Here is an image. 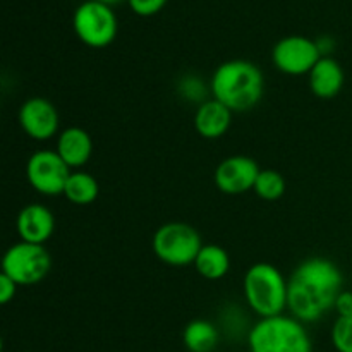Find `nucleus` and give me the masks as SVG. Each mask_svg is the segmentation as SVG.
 I'll list each match as a JSON object with an SVG mask.
<instances>
[{
    "mask_svg": "<svg viewBox=\"0 0 352 352\" xmlns=\"http://www.w3.org/2000/svg\"><path fill=\"white\" fill-rule=\"evenodd\" d=\"M344 275L332 260L306 258L289 277L287 309L302 323L322 320L344 291Z\"/></svg>",
    "mask_w": 352,
    "mask_h": 352,
    "instance_id": "f257e3e1",
    "label": "nucleus"
},
{
    "mask_svg": "<svg viewBox=\"0 0 352 352\" xmlns=\"http://www.w3.org/2000/svg\"><path fill=\"white\" fill-rule=\"evenodd\" d=\"M213 98L232 112L251 110L261 100L265 78L256 64L244 58H234L220 64L210 81Z\"/></svg>",
    "mask_w": 352,
    "mask_h": 352,
    "instance_id": "f03ea898",
    "label": "nucleus"
},
{
    "mask_svg": "<svg viewBox=\"0 0 352 352\" xmlns=\"http://www.w3.org/2000/svg\"><path fill=\"white\" fill-rule=\"evenodd\" d=\"M243 292L251 311L260 318H274L287 309L289 280L275 265L260 261L248 268Z\"/></svg>",
    "mask_w": 352,
    "mask_h": 352,
    "instance_id": "7ed1b4c3",
    "label": "nucleus"
},
{
    "mask_svg": "<svg viewBox=\"0 0 352 352\" xmlns=\"http://www.w3.org/2000/svg\"><path fill=\"white\" fill-rule=\"evenodd\" d=\"M251 352H311V339L305 323L294 316L260 318L248 336Z\"/></svg>",
    "mask_w": 352,
    "mask_h": 352,
    "instance_id": "20e7f679",
    "label": "nucleus"
},
{
    "mask_svg": "<svg viewBox=\"0 0 352 352\" xmlns=\"http://www.w3.org/2000/svg\"><path fill=\"white\" fill-rule=\"evenodd\" d=\"M203 248L201 236L192 226L184 222H167L157 229L151 239V250L162 263L168 267L195 265Z\"/></svg>",
    "mask_w": 352,
    "mask_h": 352,
    "instance_id": "39448f33",
    "label": "nucleus"
},
{
    "mask_svg": "<svg viewBox=\"0 0 352 352\" xmlns=\"http://www.w3.org/2000/svg\"><path fill=\"white\" fill-rule=\"evenodd\" d=\"M52 268V256L41 244L19 241L9 246L2 258V274L17 285H34L43 280Z\"/></svg>",
    "mask_w": 352,
    "mask_h": 352,
    "instance_id": "423d86ee",
    "label": "nucleus"
},
{
    "mask_svg": "<svg viewBox=\"0 0 352 352\" xmlns=\"http://www.w3.org/2000/svg\"><path fill=\"white\" fill-rule=\"evenodd\" d=\"M74 33L86 47L105 48L117 36V17L112 7L88 0L76 9L72 17Z\"/></svg>",
    "mask_w": 352,
    "mask_h": 352,
    "instance_id": "0eeeda50",
    "label": "nucleus"
},
{
    "mask_svg": "<svg viewBox=\"0 0 352 352\" xmlns=\"http://www.w3.org/2000/svg\"><path fill=\"white\" fill-rule=\"evenodd\" d=\"M71 168L55 150H40L26 164V179L31 188L43 196L64 195Z\"/></svg>",
    "mask_w": 352,
    "mask_h": 352,
    "instance_id": "6e6552de",
    "label": "nucleus"
},
{
    "mask_svg": "<svg viewBox=\"0 0 352 352\" xmlns=\"http://www.w3.org/2000/svg\"><path fill=\"white\" fill-rule=\"evenodd\" d=\"M318 43L308 36L291 34L275 43L272 60L280 72L287 76H305L311 72L316 62L322 58Z\"/></svg>",
    "mask_w": 352,
    "mask_h": 352,
    "instance_id": "1a4fd4ad",
    "label": "nucleus"
},
{
    "mask_svg": "<svg viewBox=\"0 0 352 352\" xmlns=\"http://www.w3.org/2000/svg\"><path fill=\"white\" fill-rule=\"evenodd\" d=\"M260 172L261 168L256 160L246 155H232L217 165L213 181L223 195L239 196L254 189Z\"/></svg>",
    "mask_w": 352,
    "mask_h": 352,
    "instance_id": "9d476101",
    "label": "nucleus"
},
{
    "mask_svg": "<svg viewBox=\"0 0 352 352\" xmlns=\"http://www.w3.org/2000/svg\"><path fill=\"white\" fill-rule=\"evenodd\" d=\"M19 126L31 140L48 141L57 136L60 119L54 103L41 96H33L21 105Z\"/></svg>",
    "mask_w": 352,
    "mask_h": 352,
    "instance_id": "9b49d317",
    "label": "nucleus"
},
{
    "mask_svg": "<svg viewBox=\"0 0 352 352\" xmlns=\"http://www.w3.org/2000/svg\"><path fill=\"white\" fill-rule=\"evenodd\" d=\"M16 229L21 241L43 246L55 232V217L47 206L31 203L24 206L17 215Z\"/></svg>",
    "mask_w": 352,
    "mask_h": 352,
    "instance_id": "f8f14e48",
    "label": "nucleus"
},
{
    "mask_svg": "<svg viewBox=\"0 0 352 352\" xmlns=\"http://www.w3.org/2000/svg\"><path fill=\"white\" fill-rule=\"evenodd\" d=\"M309 89L316 98L330 100L336 98L344 88L346 74L339 62L330 55L320 58L315 67L308 74Z\"/></svg>",
    "mask_w": 352,
    "mask_h": 352,
    "instance_id": "ddd939ff",
    "label": "nucleus"
},
{
    "mask_svg": "<svg viewBox=\"0 0 352 352\" xmlns=\"http://www.w3.org/2000/svg\"><path fill=\"white\" fill-rule=\"evenodd\" d=\"M232 110L215 98L201 102L195 113L196 133L205 140H219L226 136L232 124Z\"/></svg>",
    "mask_w": 352,
    "mask_h": 352,
    "instance_id": "4468645a",
    "label": "nucleus"
},
{
    "mask_svg": "<svg viewBox=\"0 0 352 352\" xmlns=\"http://www.w3.org/2000/svg\"><path fill=\"white\" fill-rule=\"evenodd\" d=\"M58 157L71 168H81L89 162L93 155V140L82 127L71 126L57 136Z\"/></svg>",
    "mask_w": 352,
    "mask_h": 352,
    "instance_id": "2eb2a0df",
    "label": "nucleus"
},
{
    "mask_svg": "<svg viewBox=\"0 0 352 352\" xmlns=\"http://www.w3.org/2000/svg\"><path fill=\"white\" fill-rule=\"evenodd\" d=\"M195 268L206 280H220L230 270V256L219 244H203L195 260Z\"/></svg>",
    "mask_w": 352,
    "mask_h": 352,
    "instance_id": "dca6fc26",
    "label": "nucleus"
},
{
    "mask_svg": "<svg viewBox=\"0 0 352 352\" xmlns=\"http://www.w3.org/2000/svg\"><path fill=\"white\" fill-rule=\"evenodd\" d=\"M182 340L189 352H213L220 342V332L208 320H192L186 325Z\"/></svg>",
    "mask_w": 352,
    "mask_h": 352,
    "instance_id": "f3484780",
    "label": "nucleus"
},
{
    "mask_svg": "<svg viewBox=\"0 0 352 352\" xmlns=\"http://www.w3.org/2000/svg\"><path fill=\"white\" fill-rule=\"evenodd\" d=\"M100 195V184L91 174L85 170L71 172L65 184L64 196L72 203V205H91Z\"/></svg>",
    "mask_w": 352,
    "mask_h": 352,
    "instance_id": "a211bd4d",
    "label": "nucleus"
},
{
    "mask_svg": "<svg viewBox=\"0 0 352 352\" xmlns=\"http://www.w3.org/2000/svg\"><path fill=\"white\" fill-rule=\"evenodd\" d=\"M285 189H287V182L280 172L274 168H263L254 182L253 191L256 192L258 198L265 201H277L285 195Z\"/></svg>",
    "mask_w": 352,
    "mask_h": 352,
    "instance_id": "6ab92c4d",
    "label": "nucleus"
},
{
    "mask_svg": "<svg viewBox=\"0 0 352 352\" xmlns=\"http://www.w3.org/2000/svg\"><path fill=\"white\" fill-rule=\"evenodd\" d=\"M332 344L337 352H352V315L336 320L332 327Z\"/></svg>",
    "mask_w": 352,
    "mask_h": 352,
    "instance_id": "aec40b11",
    "label": "nucleus"
},
{
    "mask_svg": "<svg viewBox=\"0 0 352 352\" xmlns=\"http://www.w3.org/2000/svg\"><path fill=\"white\" fill-rule=\"evenodd\" d=\"M127 2L138 16H153L167 6L168 0H127Z\"/></svg>",
    "mask_w": 352,
    "mask_h": 352,
    "instance_id": "412c9836",
    "label": "nucleus"
},
{
    "mask_svg": "<svg viewBox=\"0 0 352 352\" xmlns=\"http://www.w3.org/2000/svg\"><path fill=\"white\" fill-rule=\"evenodd\" d=\"M17 287L19 285L12 278L7 277L6 274H0V305H9L16 298Z\"/></svg>",
    "mask_w": 352,
    "mask_h": 352,
    "instance_id": "4be33fe9",
    "label": "nucleus"
},
{
    "mask_svg": "<svg viewBox=\"0 0 352 352\" xmlns=\"http://www.w3.org/2000/svg\"><path fill=\"white\" fill-rule=\"evenodd\" d=\"M181 93H182V96H186V98H189V100H192L191 93H195L196 98H201L203 82L199 81L198 78H192V76H189L188 79H184V81L181 82Z\"/></svg>",
    "mask_w": 352,
    "mask_h": 352,
    "instance_id": "5701e85b",
    "label": "nucleus"
},
{
    "mask_svg": "<svg viewBox=\"0 0 352 352\" xmlns=\"http://www.w3.org/2000/svg\"><path fill=\"white\" fill-rule=\"evenodd\" d=\"M339 316H349L352 315V292L351 291H342L337 298L336 306H333Z\"/></svg>",
    "mask_w": 352,
    "mask_h": 352,
    "instance_id": "b1692460",
    "label": "nucleus"
},
{
    "mask_svg": "<svg viewBox=\"0 0 352 352\" xmlns=\"http://www.w3.org/2000/svg\"><path fill=\"white\" fill-rule=\"evenodd\" d=\"M96 2H102L105 3V6H113V3H119L122 2V0H96Z\"/></svg>",
    "mask_w": 352,
    "mask_h": 352,
    "instance_id": "393cba45",
    "label": "nucleus"
}]
</instances>
